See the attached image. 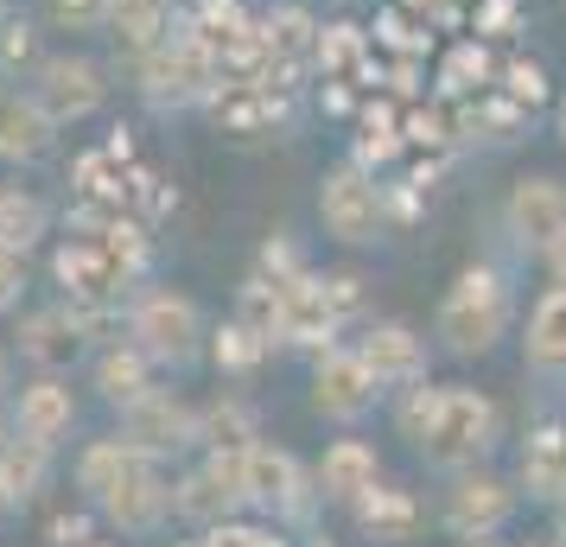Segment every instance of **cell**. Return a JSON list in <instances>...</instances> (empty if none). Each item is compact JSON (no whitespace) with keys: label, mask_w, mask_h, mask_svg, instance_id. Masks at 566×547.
<instances>
[{"label":"cell","mask_w":566,"mask_h":547,"mask_svg":"<svg viewBox=\"0 0 566 547\" xmlns=\"http://www.w3.org/2000/svg\"><path fill=\"white\" fill-rule=\"evenodd\" d=\"M77 491L90 496V509L115 522L122 535H154L172 516V484L159 477V459L134 452L128 440H96L77 459Z\"/></svg>","instance_id":"1"},{"label":"cell","mask_w":566,"mask_h":547,"mask_svg":"<svg viewBox=\"0 0 566 547\" xmlns=\"http://www.w3.org/2000/svg\"><path fill=\"white\" fill-rule=\"evenodd\" d=\"M510 318H515L510 281L478 261V267H464L459 281L446 287V299H439V344H446L452 357H490L496 338L510 332Z\"/></svg>","instance_id":"2"},{"label":"cell","mask_w":566,"mask_h":547,"mask_svg":"<svg viewBox=\"0 0 566 547\" xmlns=\"http://www.w3.org/2000/svg\"><path fill=\"white\" fill-rule=\"evenodd\" d=\"M503 440V414H496V401L478 389H464V382H446L433 401V420H427V433H420V452L446 471H471L484 465L490 452Z\"/></svg>","instance_id":"3"},{"label":"cell","mask_w":566,"mask_h":547,"mask_svg":"<svg viewBox=\"0 0 566 547\" xmlns=\"http://www.w3.org/2000/svg\"><path fill=\"white\" fill-rule=\"evenodd\" d=\"M128 344L147 357V364H191L198 350H205V313L172 287H154L134 299L128 313Z\"/></svg>","instance_id":"4"},{"label":"cell","mask_w":566,"mask_h":547,"mask_svg":"<svg viewBox=\"0 0 566 547\" xmlns=\"http://www.w3.org/2000/svg\"><path fill=\"white\" fill-rule=\"evenodd\" d=\"M140 64V96L154 108H191L205 103V96H217V57H205L191 39H166V45H154V52L134 57Z\"/></svg>","instance_id":"5"},{"label":"cell","mask_w":566,"mask_h":547,"mask_svg":"<svg viewBox=\"0 0 566 547\" xmlns=\"http://www.w3.org/2000/svg\"><path fill=\"white\" fill-rule=\"evenodd\" d=\"M249 452V445H242ZM242 452L235 445H210V459L198 471H185L172 484V516L198 522V528H217L230 522L235 509H249V491H242Z\"/></svg>","instance_id":"6"},{"label":"cell","mask_w":566,"mask_h":547,"mask_svg":"<svg viewBox=\"0 0 566 547\" xmlns=\"http://www.w3.org/2000/svg\"><path fill=\"white\" fill-rule=\"evenodd\" d=\"M27 96L52 115V128H71V122H90L103 108L108 83H103V64H90L77 52H57V57H39Z\"/></svg>","instance_id":"7"},{"label":"cell","mask_w":566,"mask_h":547,"mask_svg":"<svg viewBox=\"0 0 566 547\" xmlns=\"http://www.w3.org/2000/svg\"><path fill=\"white\" fill-rule=\"evenodd\" d=\"M318 217H325V230L337 242H376V230H382V217H388V198L363 166H337L318 185Z\"/></svg>","instance_id":"8"},{"label":"cell","mask_w":566,"mask_h":547,"mask_svg":"<svg viewBox=\"0 0 566 547\" xmlns=\"http://www.w3.org/2000/svg\"><path fill=\"white\" fill-rule=\"evenodd\" d=\"M242 491H249V509H274V516H306L318 484H306L300 459L286 445H249L242 452Z\"/></svg>","instance_id":"9"},{"label":"cell","mask_w":566,"mask_h":547,"mask_svg":"<svg viewBox=\"0 0 566 547\" xmlns=\"http://www.w3.org/2000/svg\"><path fill=\"white\" fill-rule=\"evenodd\" d=\"M376 395H382V382L363 369V357H357V344L344 350V344H325L318 350V369H312V408L325 420H363L369 408H376Z\"/></svg>","instance_id":"10"},{"label":"cell","mask_w":566,"mask_h":547,"mask_svg":"<svg viewBox=\"0 0 566 547\" xmlns=\"http://www.w3.org/2000/svg\"><path fill=\"white\" fill-rule=\"evenodd\" d=\"M515 516V491L496 477V471H459V484L446 496V528L459 535V541H490L503 522Z\"/></svg>","instance_id":"11"},{"label":"cell","mask_w":566,"mask_h":547,"mask_svg":"<svg viewBox=\"0 0 566 547\" xmlns=\"http://www.w3.org/2000/svg\"><path fill=\"white\" fill-rule=\"evenodd\" d=\"M122 440L134 452H147V459H166V452H185V445H198V414L172 401V395L147 389L140 401L122 408Z\"/></svg>","instance_id":"12"},{"label":"cell","mask_w":566,"mask_h":547,"mask_svg":"<svg viewBox=\"0 0 566 547\" xmlns=\"http://www.w3.org/2000/svg\"><path fill=\"white\" fill-rule=\"evenodd\" d=\"M57 281H64V293L77 299V313H90V306L115 299V287L128 281V267L115 261V249L103 242V230H83L77 242L57 249Z\"/></svg>","instance_id":"13"},{"label":"cell","mask_w":566,"mask_h":547,"mask_svg":"<svg viewBox=\"0 0 566 547\" xmlns=\"http://www.w3.org/2000/svg\"><path fill=\"white\" fill-rule=\"evenodd\" d=\"M77 427V395H71V382L64 376H32V382H20L13 389V433L32 445H57L64 433Z\"/></svg>","instance_id":"14"},{"label":"cell","mask_w":566,"mask_h":547,"mask_svg":"<svg viewBox=\"0 0 566 547\" xmlns=\"http://www.w3.org/2000/svg\"><path fill=\"white\" fill-rule=\"evenodd\" d=\"M357 357H363V369L382 382V389H408V382H420L427 376V338L413 332V325H369L357 338Z\"/></svg>","instance_id":"15"},{"label":"cell","mask_w":566,"mask_h":547,"mask_svg":"<svg viewBox=\"0 0 566 547\" xmlns=\"http://www.w3.org/2000/svg\"><path fill=\"white\" fill-rule=\"evenodd\" d=\"M510 230H515V242L522 249H547L554 235H566V185L560 179H547V172H535V179H515V191H510Z\"/></svg>","instance_id":"16"},{"label":"cell","mask_w":566,"mask_h":547,"mask_svg":"<svg viewBox=\"0 0 566 547\" xmlns=\"http://www.w3.org/2000/svg\"><path fill=\"white\" fill-rule=\"evenodd\" d=\"M337 325H344V313H337V299H332V281L300 274V281L281 287V318H274V332H281L286 344H318V350H325Z\"/></svg>","instance_id":"17"},{"label":"cell","mask_w":566,"mask_h":547,"mask_svg":"<svg viewBox=\"0 0 566 547\" xmlns=\"http://www.w3.org/2000/svg\"><path fill=\"white\" fill-rule=\"evenodd\" d=\"M83 325H90V313H71V306H57V313H32L27 332H20V357L39 364L45 376H57V369L77 357Z\"/></svg>","instance_id":"18"},{"label":"cell","mask_w":566,"mask_h":547,"mask_svg":"<svg viewBox=\"0 0 566 547\" xmlns=\"http://www.w3.org/2000/svg\"><path fill=\"white\" fill-rule=\"evenodd\" d=\"M312 484H318V496H332V503H357L369 484H382V459H376V445H363V440H337V445H325Z\"/></svg>","instance_id":"19"},{"label":"cell","mask_w":566,"mask_h":547,"mask_svg":"<svg viewBox=\"0 0 566 547\" xmlns=\"http://www.w3.org/2000/svg\"><path fill=\"white\" fill-rule=\"evenodd\" d=\"M350 516L369 541H413V528H420V503L408 491H395V484H369V491L350 503Z\"/></svg>","instance_id":"20"},{"label":"cell","mask_w":566,"mask_h":547,"mask_svg":"<svg viewBox=\"0 0 566 547\" xmlns=\"http://www.w3.org/2000/svg\"><path fill=\"white\" fill-rule=\"evenodd\" d=\"M52 115L32 96H0V166H27L52 147Z\"/></svg>","instance_id":"21"},{"label":"cell","mask_w":566,"mask_h":547,"mask_svg":"<svg viewBox=\"0 0 566 547\" xmlns=\"http://www.w3.org/2000/svg\"><path fill=\"white\" fill-rule=\"evenodd\" d=\"M312 45H318V27H312L306 7H274L268 20H255V52L268 71H286V64L312 57Z\"/></svg>","instance_id":"22"},{"label":"cell","mask_w":566,"mask_h":547,"mask_svg":"<svg viewBox=\"0 0 566 547\" xmlns=\"http://www.w3.org/2000/svg\"><path fill=\"white\" fill-rule=\"evenodd\" d=\"M522 350H528V369L535 376H566V287H547L535 299Z\"/></svg>","instance_id":"23"},{"label":"cell","mask_w":566,"mask_h":547,"mask_svg":"<svg viewBox=\"0 0 566 547\" xmlns=\"http://www.w3.org/2000/svg\"><path fill=\"white\" fill-rule=\"evenodd\" d=\"M522 484L541 503H566V427H541L522 445Z\"/></svg>","instance_id":"24"},{"label":"cell","mask_w":566,"mask_h":547,"mask_svg":"<svg viewBox=\"0 0 566 547\" xmlns=\"http://www.w3.org/2000/svg\"><path fill=\"white\" fill-rule=\"evenodd\" d=\"M108 27L122 39V52H154L172 39V0H108Z\"/></svg>","instance_id":"25"},{"label":"cell","mask_w":566,"mask_h":547,"mask_svg":"<svg viewBox=\"0 0 566 547\" xmlns=\"http://www.w3.org/2000/svg\"><path fill=\"white\" fill-rule=\"evenodd\" d=\"M45 230H52V210H45V198H39V191H27V185H0V249L27 255V249H39V242H45Z\"/></svg>","instance_id":"26"},{"label":"cell","mask_w":566,"mask_h":547,"mask_svg":"<svg viewBox=\"0 0 566 547\" xmlns=\"http://www.w3.org/2000/svg\"><path fill=\"white\" fill-rule=\"evenodd\" d=\"M147 389H154V364L134 344H108L103 357H96V395H103L108 408H128Z\"/></svg>","instance_id":"27"},{"label":"cell","mask_w":566,"mask_h":547,"mask_svg":"<svg viewBox=\"0 0 566 547\" xmlns=\"http://www.w3.org/2000/svg\"><path fill=\"white\" fill-rule=\"evenodd\" d=\"M45 459H52V445H32V440L13 433V445L0 452V484L13 491V503L39 496V484H45Z\"/></svg>","instance_id":"28"},{"label":"cell","mask_w":566,"mask_h":547,"mask_svg":"<svg viewBox=\"0 0 566 547\" xmlns=\"http://www.w3.org/2000/svg\"><path fill=\"white\" fill-rule=\"evenodd\" d=\"M198 445H255V414L242 408V401H217L198 414Z\"/></svg>","instance_id":"29"},{"label":"cell","mask_w":566,"mask_h":547,"mask_svg":"<svg viewBox=\"0 0 566 547\" xmlns=\"http://www.w3.org/2000/svg\"><path fill=\"white\" fill-rule=\"evenodd\" d=\"M261 350H268V338H261L255 325H242V318H235V325H223V332H217V344H210L217 369H235V376H242V369H255Z\"/></svg>","instance_id":"30"},{"label":"cell","mask_w":566,"mask_h":547,"mask_svg":"<svg viewBox=\"0 0 566 547\" xmlns=\"http://www.w3.org/2000/svg\"><path fill=\"white\" fill-rule=\"evenodd\" d=\"M45 20L64 32H103L108 27V0H45Z\"/></svg>","instance_id":"31"},{"label":"cell","mask_w":566,"mask_h":547,"mask_svg":"<svg viewBox=\"0 0 566 547\" xmlns=\"http://www.w3.org/2000/svg\"><path fill=\"white\" fill-rule=\"evenodd\" d=\"M312 57H318L325 71H350V64L363 57L357 27H318V45H312Z\"/></svg>","instance_id":"32"},{"label":"cell","mask_w":566,"mask_h":547,"mask_svg":"<svg viewBox=\"0 0 566 547\" xmlns=\"http://www.w3.org/2000/svg\"><path fill=\"white\" fill-rule=\"evenodd\" d=\"M32 64V27L27 20H0V71Z\"/></svg>","instance_id":"33"},{"label":"cell","mask_w":566,"mask_h":547,"mask_svg":"<svg viewBox=\"0 0 566 547\" xmlns=\"http://www.w3.org/2000/svg\"><path fill=\"white\" fill-rule=\"evenodd\" d=\"M20 293H27V255H13V249H0V318L20 306Z\"/></svg>","instance_id":"34"},{"label":"cell","mask_w":566,"mask_h":547,"mask_svg":"<svg viewBox=\"0 0 566 547\" xmlns=\"http://www.w3.org/2000/svg\"><path fill=\"white\" fill-rule=\"evenodd\" d=\"M503 83H510L515 103H528V108H535L541 96H547V77H541V64H522V57H515L510 71H503Z\"/></svg>","instance_id":"35"},{"label":"cell","mask_w":566,"mask_h":547,"mask_svg":"<svg viewBox=\"0 0 566 547\" xmlns=\"http://www.w3.org/2000/svg\"><path fill=\"white\" fill-rule=\"evenodd\" d=\"M210 547H281V541L261 535V528H230V522H217V528H210Z\"/></svg>","instance_id":"36"},{"label":"cell","mask_w":566,"mask_h":547,"mask_svg":"<svg viewBox=\"0 0 566 547\" xmlns=\"http://www.w3.org/2000/svg\"><path fill=\"white\" fill-rule=\"evenodd\" d=\"M478 27L510 32V27H515V0H484V7H478Z\"/></svg>","instance_id":"37"},{"label":"cell","mask_w":566,"mask_h":547,"mask_svg":"<svg viewBox=\"0 0 566 547\" xmlns=\"http://www.w3.org/2000/svg\"><path fill=\"white\" fill-rule=\"evenodd\" d=\"M541 261H547V274H554V287H566V235H554V242L541 249Z\"/></svg>","instance_id":"38"},{"label":"cell","mask_w":566,"mask_h":547,"mask_svg":"<svg viewBox=\"0 0 566 547\" xmlns=\"http://www.w3.org/2000/svg\"><path fill=\"white\" fill-rule=\"evenodd\" d=\"M13 395V364H7V350H0V401Z\"/></svg>","instance_id":"39"},{"label":"cell","mask_w":566,"mask_h":547,"mask_svg":"<svg viewBox=\"0 0 566 547\" xmlns=\"http://www.w3.org/2000/svg\"><path fill=\"white\" fill-rule=\"evenodd\" d=\"M7 445H13V414L0 408V452H7Z\"/></svg>","instance_id":"40"},{"label":"cell","mask_w":566,"mask_h":547,"mask_svg":"<svg viewBox=\"0 0 566 547\" xmlns=\"http://www.w3.org/2000/svg\"><path fill=\"white\" fill-rule=\"evenodd\" d=\"M13 509H20V503H13V491H7V484H0V522L13 516Z\"/></svg>","instance_id":"41"},{"label":"cell","mask_w":566,"mask_h":547,"mask_svg":"<svg viewBox=\"0 0 566 547\" xmlns=\"http://www.w3.org/2000/svg\"><path fill=\"white\" fill-rule=\"evenodd\" d=\"M560 140H566V103H560Z\"/></svg>","instance_id":"42"},{"label":"cell","mask_w":566,"mask_h":547,"mask_svg":"<svg viewBox=\"0 0 566 547\" xmlns=\"http://www.w3.org/2000/svg\"><path fill=\"white\" fill-rule=\"evenodd\" d=\"M464 547H496V541H464Z\"/></svg>","instance_id":"43"}]
</instances>
